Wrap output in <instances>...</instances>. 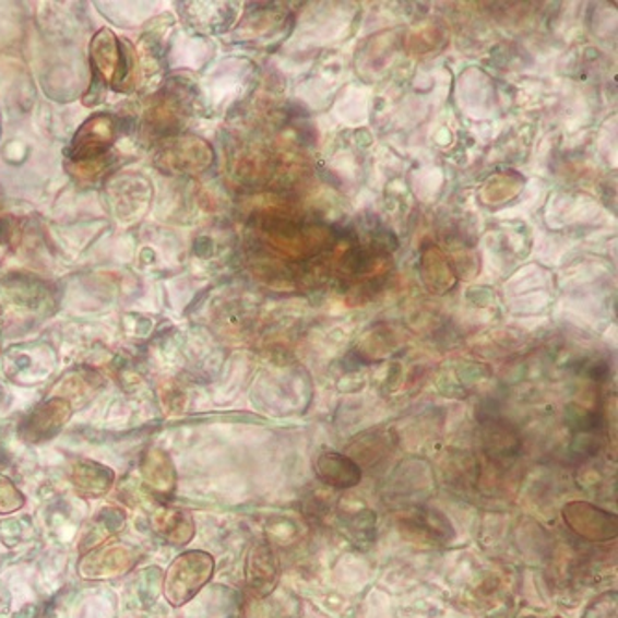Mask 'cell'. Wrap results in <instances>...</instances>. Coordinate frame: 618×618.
Masks as SVG:
<instances>
[{
	"label": "cell",
	"mask_w": 618,
	"mask_h": 618,
	"mask_svg": "<svg viewBox=\"0 0 618 618\" xmlns=\"http://www.w3.org/2000/svg\"><path fill=\"white\" fill-rule=\"evenodd\" d=\"M73 415V407L66 397H50L47 402L37 405L31 416L23 421L21 437L26 442H45L62 431Z\"/></svg>",
	"instance_id": "obj_5"
},
{
	"label": "cell",
	"mask_w": 618,
	"mask_h": 618,
	"mask_svg": "<svg viewBox=\"0 0 618 618\" xmlns=\"http://www.w3.org/2000/svg\"><path fill=\"white\" fill-rule=\"evenodd\" d=\"M118 136V121L111 118L110 114H95L76 130L69 147V158L76 164L100 161L105 158Z\"/></svg>",
	"instance_id": "obj_4"
},
{
	"label": "cell",
	"mask_w": 618,
	"mask_h": 618,
	"mask_svg": "<svg viewBox=\"0 0 618 618\" xmlns=\"http://www.w3.org/2000/svg\"><path fill=\"white\" fill-rule=\"evenodd\" d=\"M390 452H392L390 440L373 435V439L368 440V442L359 440L357 445H353L349 457L359 464L360 468H370V466H376V464L389 457Z\"/></svg>",
	"instance_id": "obj_10"
},
{
	"label": "cell",
	"mask_w": 618,
	"mask_h": 618,
	"mask_svg": "<svg viewBox=\"0 0 618 618\" xmlns=\"http://www.w3.org/2000/svg\"><path fill=\"white\" fill-rule=\"evenodd\" d=\"M214 574V557L204 551H186L177 557L164 580V594L169 604L182 606L192 601Z\"/></svg>",
	"instance_id": "obj_2"
},
{
	"label": "cell",
	"mask_w": 618,
	"mask_h": 618,
	"mask_svg": "<svg viewBox=\"0 0 618 618\" xmlns=\"http://www.w3.org/2000/svg\"><path fill=\"white\" fill-rule=\"evenodd\" d=\"M2 397H4V390L0 387V403H2Z\"/></svg>",
	"instance_id": "obj_16"
},
{
	"label": "cell",
	"mask_w": 618,
	"mask_h": 618,
	"mask_svg": "<svg viewBox=\"0 0 618 618\" xmlns=\"http://www.w3.org/2000/svg\"><path fill=\"white\" fill-rule=\"evenodd\" d=\"M17 238V222L12 216L0 217V253L4 257Z\"/></svg>",
	"instance_id": "obj_15"
},
{
	"label": "cell",
	"mask_w": 618,
	"mask_h": 618,
	"mask_svg": "<svg viewBox=\"0 0 618 618\" xmlns=\"http://www.w3.org/2000/svg\"><path fill=\"white\" fill-rule=\"evenodd\" d=\"M0 314H2V307H0Z\"/></svg>",
	"instance_id": "obj_17"
},
{
	"label": "cell",
	"mask_w": 618,
	"mask_h": 618,
	"mask_svg": "<svg viewBox=\"0 0 618 618\" xmlns=\"http://www.w3.org/2000/svg\"><path fill=\"white\" fill-rule=\"evenodd\" d=\"M193 520L190 514L182 513V511H171L166 514L164 526H158V532H164L169 540H174L177 545L180 543H188L193 535Z\"/></svg>",
	"instance_id": "obj_12"
},
{
	"label": "cell",
	"mask_w": 618,
	"mask_h": 618,
	"mask_svg": "<svg viewBox=\"0 0 618 618\" xmlns=\"http://www.w3.org/2000/svg\"><path fill=\"white\" fill-rule=\"evenodd\" d=\"M93 559V569H90L87 578H97V575H116L129 569L130 557L123 548H110V550L100 551Z\"/></svg>",
	"instance_id": "obj_11"
},
{
	"label": "cell",
	"mask_w": 618,
	"mask_h": 618,
	"mask_svg": "<svg viewBox=\"0 0 618 618\" xmlns=\"http://www.w3.org/2000/svg\"><path fill=\"white\" fill-rule=\"evenodd\" d=\"M342 532L355 546H370L376 538V513L368 509L342 516Z\"/></svg>",
	"instance_id": "obj_9"
},
{
	"label": "cell",
	"mask_w": 618,
	"mask_h": 618,
	"mask_svg": "<svg viewBox=\"0 0 618 618\" xmlns=\"http://www.w3.org/2000/svg\"><path fill=\"white\" fill-rule=\"evenodd\" d=\"M564 524L582 540L601 545L615 540L618 535L617 514L594 506L591 501L574 500L561 509Z\"/></svg>",
	"instance_id": "obj_3"
},
{
	"label": "cell",
	"mask_w": 618,
	"mask_h": 618,
	"mask_svg": "<svg viewBox=\"0 0 618 618\" xmlns=\"http://www.w3.org/2000/svg\"><path fill=\"white\" fill-rule=\"evenodd\" d=\"M405 537L426 545H448L455 538V530L448 516L431 508H418L402 520Z\"/></svg>",
	"instance_id": "obj_6"
},
{
	"label": "cell",
	"mask_w": 618,
	"mask_h": 618,
	"mask_svg": "<svg viewBox=\"0 0 618 618\" xmlns=\"http://www.w3.org/2000/svg\"><path fill=\"white\" fill-rule=\"evenodd\" d=\"M129 49V45L108 28H100L93 36L90 45V63L95 74L93 86L124 90V84L132 74V58Z\"/></svg>",
	"instance_id": "obj_1"
},
{
	"label": "cell",
	"mask_w": 618,
	"mask_h": 618,
	"mask_svg": "<svg viewBox=\"0 0 618 618\" xmlns=\"http://www.w3.org/2000/svg\"><path fill=\"white\" fill-rule=\"evenodd\" d=\"M312 466L316 477L333 489L349 490L363 482V468L347 453L322 450Z\"/></svg>",
	"instance_id": "obj_7"
},
{
	"label": "cell",
	"mask_w": 618,
	"mask_h": 618,
	"mask_svg": "<svg viewBox=\"0 0 618 618\" xmlns=\"http://www.w3.org/2000/svg\"><path fill=\"white\" fill-rule=\"evenodd\" d=\"M554 618H561V617H554Z\"/></svg>",
	"instance_id": "obj_18"
},
{
	"label": "cell",
	"mask_w": 618,
	"mask_h": 618,
	"mask_svg": "<svg viewBox=\"0 0 618 618\" xmlns=\"http://www.w3.org/2000/svg\"><path fill=\"white\" fill-rule=\"evenodd\" d=\"M278 582V561L272 548L259 545L248 561V585L257 596H268Z\"/></svg>",
	"instance_id": "obj_8"
},
{
	"label": "cell",
	"mask_w": 618,
	"mask_h": 618,
	"mask_svg": "<svg viewBox=\"0 0 618 618\" xmlns=\"http://www.w3.org/2000/svg\"><path fill=\"white\" fill-rule=\"evenodd\" d=\"M0 132H2V129H0Z\"/></svg>",
	"instance_id": "obj_19"
},
{
	"label": "cell",
	"mask_w": 618,
	"mask_h": 618,
	"mask_svg": "<svg viewBox=\"0 0 618 618\" xmlns=\"http://www.w3.org/2000/svg\"><path fill=\"white\" fill-rule=\"evenodd\" d=\"M25 498L21 496L12 482H8L7 477H0V513H12L23 508Z\"/></svg>",
	"instance_id": "obj_13"
},
{
	"label": "cell",
	"mask_w": 618,
	"mask_h": 618,
	"mask_svg": "<svg viewBox=\"0 0 618 618\" xmlns=\"http://www.w3.org/2000/svg\"><path fill=\"white\" fill-rule=\"evenodd\" d=\"M585 618H617V593L604 594L589 607Z\"/></svg>",
	"instance_id": "obj_14"
}]
</instances>
